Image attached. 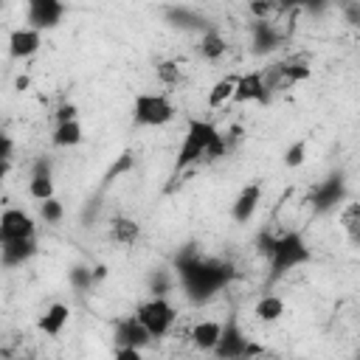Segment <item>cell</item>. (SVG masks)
<instances>
[{"mask_svg": "<svg viewBox=\"0 0 360 360\" xmlns=\"http://www.w3.org/2000/svg\"><path fill=\"white\" fill-rule=\"evenodd\" d=\"M177 273H180V284H183L186 295L194 304L208 301L211 295H217L233 278V267L231 264H225L219 259H202L191 248L177 256Z\"/></svg>", "mask_w": 360, "mask_h": 360, "instance_id": "cell-1", "label": "cell"}, {"mask_svg": "<svg viewBox=\"0 0 360 360\" xmlns=\"http://www.w3.org/2000/svg\"><path fill=\"white\" fill-rule=\"evenodd\" d=\"M256 248L259 253L270 262V278H281L284 273L312 262V250L307 245V239L301 236V231H287L281 236H273L267 231H262L256 236Z\"/></svg>", "mask_w": 360, "mask_h": 360, "instance_id": "cell-2", "label": "cell"}, {"mask_svg": "<svg viewBox=\"0 0 360 360\" xmlns=\"http://www.w3.org/2000/svg\"><path fill=\"white\" fill-rule=\"evenodd\" d=\"M217 135H219V129L211 121H205V118H188L186 121V132H183V143L177 149V158H174L172 172L180 174L183 169H188L197 160H202Z\"/></svg>", "mask_w": 360, "mask_h": 360, "instance_id": "cell-3", "label": "cell"}, {"mask_svg": "<svg viewBox=\"0 0 360 360\" xmlns=\"http://www.w3.org/2000/svg\"><path fill=\"white\" fill-rule=\"evenodd\" d=\"M174 115L177 110L163 93H138L132 101V121L138 127H163Z\"/></svg>", "mask_w": 360, "mask_h": 360, "instance_id": "cell-4", "label": "cell"}, {"mask_svg": "<svg viewBox=\"0 0 360 360\" xmlns=\"http://www.w3.org/2000/svg\"><path fill=\"white\" fill-rule=\"evenodd\" d=\"M135 315H138V321L146 326V332H149L152 338L169 335V329H172L174 321H177L174 304H172L169 298H163V295H152V298L141 301V304L135 307Z\"/></svg>", "mask_w": 360, "mask_h": 360, "instance_id": "cell-5", "label": "cell"}, {"mask_svg": "<svg viewBox=\"0 0 360 360\" xmlns=\"http://www.w3.org/2000/svg\"><path fill=\"white\" fill-rule=\"evenodd\" d=\"M256 354H262V346L248 340L245 332L239 329L236 315H231L222 323V338H219V346L214 349V357L217 360H253Z\"/></svg>", "mask_w": 360, "mask_h": 360, "instance_id": "cell-6", "label": "cell"}, {"mask_svg": "<svg viewBox=\"0 0 360 360\" xmlns=\"http://www.w3.org/2000/svg\"><path fill=\"white\" fill-rule=\"evenodd\" d=\"M349 191H346V177L340 174V172H335V174H329L326 180H321L315 188H312V194H309V205H312V211L315 214H329V211H335V208H343L349 200Z\"/></svg>", "mask_w": 360, "mask_h": 360, "instance_id": "cell-7", "label": "cell"}, {"mask_svg": "<svg viewBox=\"0 0 360 360\" xmlns=\"http://www.w3.org/2000/svg\"><path fill=\"white\" fill-rule=\"evenodd\" d=\"M112 340H115V349H143L149 346L152 335L138 321V315H124L112 326Z\"/></svg>", "mask_w": 360, "mask_h": 360, "instance_id": "cell-8", "label": "cell"}, {"mask_svg": "<svg viewBox=\"0 0 360 360\" xmlns=\"http://www.w3.org/2000/svg\"><path fill=\"white\" fill-rule=\"evenodd\" d=\"M37 225L34 217L20 208H6L0 217V242H17V239H34Z\"/></svg>", "mask_w": 360, "mask_h": 360, "instance_id": "cell-9", "label": "cell"}, {"mask_svg": "<svg viewBox=\"0 0 360 360\" xmlns=\"http://www.w3.org/2000/svg\"><path fill=\"white\" fill-rule=\"evenodd\" d=\"M62 14H65V3H59V0H31L28 3V28L51 31L59 25Z\"/></svg>", "mask_w": 360, "mask_h": 360, "instance_id": "cell-10", "label": "cell"}, {"mask_svg": "<svg viewBox=\"0 0 360 360\" xmlns=\"http://www.w3.org/2000/svg\"><path fill=\"white\" fill-rule=\"evenodd\" d=\"M233 101H236V104H248V101L267 104V101H270V93H267V87H264L262 70H250V73H242V76L236 79Z\"/></svg>", "mask_w": 360, "mask_h": 360, "instance_id": "cell-11", "label": "cell"}, {"mask_svg": "<svg viewBox=\"0 0 360 360\" xmlns=\"http://www.w3.org/2000/svg\"><path fill=\"white\" fill-rule=\"evenodd\" d=\"M39 45H42V31H37V28L22 25L8 34V56L11 59H28L39 51Z\"/></svg>", "mask_w": 360, "mask_h": 360, "instance_id": "cell-12", "label": "cell"}, {"mask_svg": "<svg viewBox=\"0 0 360 360\" xmlns=\"http://www.w3.org/2000/svg\"><path fill=\"white\" fill-rule=\"evenodd\" d=\"M259 202H262V183H248V186L236 194V200L231 202V217H233V222L248 225V222L253 219Z\"/></svg>", "mask_w": 360, "mask_h": 360, "instance_id": "cell-13", "label": "cell"}, {"mask_svg": "<svg viewBox=\"0 0 360 360\" xmlns=\"http://www.w3.org/2000/svg\"><path fill=\"white\" fill-rule=\"evenodd\" d=\"M68 321H70V307L62 304V301H53V304L39 315L37 326H39V332H45L48 338H59L62 329L68 326Z\"/></svg>", "mask_w": 360, "mask_h": 360, "instance_id": "cell-14", "label": "cell"}, {"mask_svg": "<svg viewBox=\"0 0 360 360\" xmlns=\"http://www.w3.org/2000/svg\"><path fill=\"white\" fill-rule=\"evenodd\" d=\"M250 37H253V53H270L281 42V34L276 31V25L270 20H253Z\"/></svg>", "mask_w": 360, "mask_h": 360, "instance_id": "cell-15", "label": "cell"}, {"mask_svg": "<svg viewBox=\"0 0 360 360\" xmlns=\"http://www.w3.org/2000/svg\"><path fill=\"white\" fill-rule=\"evenodd\" d=\"M222 338V321H200L191 329V343L200 352H214Z\"/></svg>", "mask_w": 360, "mask_h": 360, "instance_id": "cell-16", "label": "cell"}, {"mask_svg": "<svg viewBox=\"0 0 360 360\" xmlns=\"http://www.w3.org/2000/svg\"><path fill=\"white\" fill-rule=\"evenodd\" d=\"M37 253V239H17V242H3L0 256H3V267H17L22 262H28Z\"/></svg>", "mask_w": 360, "mask_h": 360, "instance_id": "cell-17", "label": "cell"}, {"mask_svg": "<svg viewBox=\"0 0 360 360\" xmlns=\"http://www.w3.org/2000/svg\"><path fill=\"white\" fill-rule=\"evenodd\" d=\"M138 236H141V225H138L135 219L121 217V214L110 219V239H112L115 245L129 248V245H135V242H138Z\"/></svg>", "mask_w": 360, "mask_h": 360, "instance_id": "cell-18", "label": "cell"}, {"mask_svg": "<svg viewBox=\"0 0 360 360\" xmlns=\"http://www.w3.org/2000/svg\"><path fill=\"white\" fill-rule=\"evenodd\" d=\"M84 141V129L79 121H68V124H56L53 132H51V143L59 146V149H70V146H79Z\"/></svg>", "mask_w": 360, "mask_h": 360, "instance_id": "cell-19", "label": "cell"}, {"mask_svg": "<svg viewBox=\"0 0 360 360\" xmlns=\"http://www.w3.org/2000/svg\"><path fill=\"white\" fill-rule=\"evenodd\" d=\"M200 56L202 59H208V62H217L219 56H225V51H228V42H225V37L217 31V28H208V31H202V37H200Z\"/></svg>", "mask_w": 360, "mask_h": 360, "instance_id": "cell-20", "label": "cell"}, {"mask_svg": "<svg viewBox=\"0 0 360 360\" xmlns=\"http://www.w3.org/2000/svg\"><path fill=\"white\" fill-rule=\"evenodd\" d=\"M340 228L349 236V242L360 245V202L357 200H349L340 208Z\"/></svg>", "mask_w": 360, "mask_h": 360, "instance_id": "cell-21", "label": "cell"}, {"mask_svg": "<svg viewBox=\"0 0 360 360\" xmlns=\"http://www.w3.org/2000/svg\"><path fill=\"white\" fill-rule=\"evenodd\" d=\"M236 79L239 76H222L219 82H214V87L208 90V107L219 110L228 101H233V90H236Z\"/></svg>", "mask_w": 360, "mask_h": 360, "instance_id": "cell-22", "label": "cell"}, {"mask_svg": "<svg viewBox=\"0 0 360 360\" xmlns=\"http://www.w3.org/2000/svg\"><path fill=\"white\" fill-rule=\"evenodd\" d=\"M253 315H256L259 321H264V323H276V321L284 315V301H281L278 295L267 292V295H262V298L256 301Z\"/></svg>", "mask_w": 360, "mask_h": 360, "instance_id": "cell-23", "label": "cell"}, {"mask_svg": "<svg viewBox=\"0 0 360 360\" xmlns=\"http://www.w3.org/2000/svg\"><path fill=\"white\" fill-rule=\"evenodd\" d=\"M28 194H31L37 202L53 200V174H34V177L28 180Z\"/></svg>", "mask_w": 360, "mask_h": 360, "instance_id": "cell-24", "label": "cell"}, {"mask_svg": "<svg viewBox=\"0 0 360 360\" xmlns=\"http://www.w3.org/2000/svg\"><path fill=\"white\" fill-rule=\"evenodd\" d=\"M281 73H284V84H295V82L309 79L312 68L301 59H287V62H281Z\"/></svg>", "mask_w": 360, "mask_h": 360, "instance_id": "cell-25", "label": "cell"}, {"mask_svg": "<svg viewBox=\"0 0 360 360\" xmlns=\"http://www.w3.org/2000/svg\"><path fill=\"white\" fill-rule=\"evenodd\" d=\"M155 73H158V82L166 84V87H174V84L180 82V65H177L174 59H163V62H158Z\"/></svg>", "mask_w": 360, "mask_h": 360, "instance_id": "cell-26", "label": "cell"}, {"mask_svg": "<svg viewBox=\"0 0 360 360\" xmlns=\"http://www.w3.org/2000/svg\"><path fill=\"white\" fill-rule=\"evenodd\" d=\"M304 160H307V141L301 138V141H295V143L287 146V152H284V166H287V169H298V166H304Z\"/></svg>", "mask_w": 360, "mask_h": 360, "instance_id": "cell-27", "label": "cell"}, {"mask_svg": "<svg viewBox=\"0 0 360 360\" xmlns=\"http://www.w3.org/2000/svg\"><path fill=\"white\" fill-rule=\"evenodd\" d=\"M70 284H73L76 290H87V287H93V284H96L93 267H84V264L73 267V270H70Z\"/></svg>", "mask_w": 360, "mask_h": 360, "instance_id": "cell-28", "label": "cell"}, {"mask_svg": "<svg viewBox=\"0 0 360 360\" xmlns=\"http://www.w3.org/2000/svg\"><path fill=\"white\" fill-rule=\"evenodd\" d=\"M62 214H65V208H62V202L53 197V200H45V202H39V217L48 222V225H53V222H59L62 219Z\"/></svg>", "mask_w": 360, "mask_h": 360, "instance_id": "cell-29", "label": "cell"}, {"mask_svg": "<svg viewBox=\"0 0 360 360\" xmlns=\"http://www.w3.org/2000/svg\"><path fill=\"white\" fill-rule=\"evenodd\" d=\"M53 118H56V124L79 121V107H76V104H70V101H65V104H59V110L53 112Z\"/></svg>", "mask_w": 360, "mask_h": 360, "instance_id": "cell-30", "label": "cell"}, {"mask_svg": "<svg viewBox=\"0 0 360 360\" xmlns=\"http://www.w3.org/2000/svg\"><path fill=\"white\" fill-rule=\"evenodd\" d=\"M248 11H250L256 20H270L273 11H276V3H270V0H267V3H250Z\"/></svg>", "mask_w": 360, "mask_h": 360, "instance_id": "cell-31", "label": "cell"}, {"mask_svg": "<svg viewBox=\"0 0 360 360\" xmlns=\"http://www.w3.org/2000/svg\"><path fill=\"white\" fill-rule=\"evenodd\" d=\"M166 290H169V278H166L163 273H158V276L149 278V292H152V295H163V298H166Z\"/></svg>", "mask_w": 360, "mask_h": 360, "instance_id": "cell-32", "label": "cell"}, {"mask_svg": "<svg viewBox=\"0 0 360 360\" xmlns=\"http://www.w3.org/2000/svg\"><path fill=\"white\" fill-rule=\"evenodd\" d=\"M129 166H132V155H129V152H124V155H121V160H118V163H115V166L110 169V174H107V177L112 180V177H118L121 172H127Z\"/></svg>", "mask_w": 360, "mask_h": 360, "instance_id": "cell-33", "label": "cell"}, {"mask_svg": "<svg viewBox=\"0 0 360 360\" xmlns=\"http://www.w3.org/2000/svg\"><path fill=\"white\" fill-rule=\"evenodd\" d=\"M51 166H53L51 158H37L34 166H31V177H34V174H51Z\"/></svg>", "mask_w": 360, "mask_h": 360, "instance_id": "cell-34", "label": "cell"}, {"mask_svg": "<svg viewBox=\"0 0 360 360\" xmlns=\"http://www.w3.org/2000/svg\"><path fill=\"white\" fill-rule=\"evenodd\" d=\"M112 360H143L141 349H115Z\"/></svg>", "mask_w": 360, "mask_h": 360, "instance_id": "cell-35", "label": "cell"}, {"mask_svg": "<svg viewBox=\"0 0 360 360\" xmlns=\"http://www.w3.org/2000/svg\"><path fill=\"white\" fill-rule=\"evenodd\" d=\"M0 143H3V152H0V158H3V163L8 166V163H11V149H14V143H11V135H3V138H0Z\"/></svg>", "mask_w": 360, "mask_h": 360, "instance_id": "cell-36", "label": "cell"}, {"mask_svg": "<svg viewBox=\"0 0 360 360\" xmlns=\"http://www.w3.org/2000/svg\"><path fill=\"white\" fill-rule=\"evenodd\" d=\"M346 14L352 17V22H360V6H346Z\"/></svg>", "mask_w": 360, "mask_h": 360, "instance_id": "cell-37", "label": "cell"}, {"mask_svg": "<svg viewBox=\"0 0 360 360\" xmlns=\"http://www.w3.org/2000/svg\"><path fill=\"white\" fill-rule=\"evenodd\" d=\"M93 276H96V281H101V278L107 276V267H104V264H96V267H93Z\"/></svg>", "mask_w": 360, "mask_h": 360, "instance_id": "cell-38", "label": "cell"}, {"mask_svg": "<svg viewBox=\"0 0 360 360\" xmlns=\"http://www.w3.org/2000/svg\"><path fill=\"white\" fill-rule=\"evenodd\" d=\"M14 84H17V90H25V87L31 84V79H28V76H17V82H14Z\"/></svg>", "mask_w": 360, "mask_h": 360, "instance_id": "cell-39", "label": "cell"}]
</instances>
